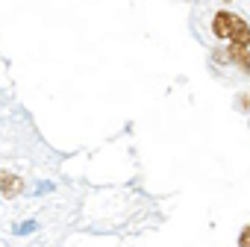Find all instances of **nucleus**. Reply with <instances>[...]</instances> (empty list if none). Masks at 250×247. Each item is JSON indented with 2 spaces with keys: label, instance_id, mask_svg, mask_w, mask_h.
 Masks as SVG:
<instances>
[{
  "label": "nucleus",
  "instance_id": "obj_1",
  "mask_svg": "<svg viewBox=\"0 0 250 247\" xmlns=\"http://www.w3.org/2000/svg\"><path fill=\"white\" fill-rule=\"evenodd\" d=\"M212 33H215L218 39L229 41L232 47H241V50L250 44V27H247L235 12H227V9H221V12L215 15V21H212Z\"/></svg>",
  "mask_w": 250,
  "mask_h": 247
},
{
  "label": "nucleus",
  "instance_id": "obj_2",
  "mask_svg": "<svg viewBox=\"0 0 250 247\" xmlns=\"http://www.w3.org/2000/svg\"><path fill=\"white\" fill-rule=\"evenodd\" d=\"M21 188H24L21 177H15V174H9V171H0V191H3L6 197L21 194Z\"/></svg>",
  "mask_w": 250,
  "mask_h": 247
},
{
  "label": "nucleus",
  "instance_id": "obj_3",
  "mask_svg": "<svg viewBox=\"0 0 250 247\" xmlns=\"http://www.w3.org/2000/svg\"><path fill=\"white\" fill-rule=\"evenodd\" d=\"M238 247H250V226L241 232V238H238Z\"/></svg>",
  "mask_w": 250,
  "mask_h": 247
}]
</instances>
